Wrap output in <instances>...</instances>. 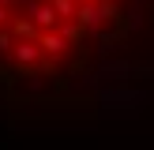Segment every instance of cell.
Instances as JSON below:
<instances>
[{"instance_id":"obj_4","label":"cell","mask_w":154,"mask_h":150,"mask_svg":"<svg viewBox=\"0 0 154 150\" xmlns=\"http://www.w3.org/2000/svg\"><path fill=\"white\" fill-rule=\"evenodd\" d=\"M30 15H34V22H38L42 30H53V26H57V19H60V15H57V8H53V0H49V4H38Z\"/></svg>"},{"instance_id":"obj_1","label":"cell","mask_w":154,"mask_h":150,"mask_svg":"<svg viewBox=\"0 0 154 150\" xmlns=\"http://www.w3.org/2000/svg\"><path fill=\"white\" fill-rule=\"evenodd\" d=\"M75 19H79L87 30H98L102 22H109V19H113V8H109V4H102V8H98V4H79Z\"/></svg>"},{"instance_id":"obj_6","label":"cell","mask_w":154,"mask_h":150,"mask_svg":"<svg viewBox=\"0 0 154 150\" xmlns=\"http://www.w3.org/2000/svg\"><path fill=\"white\" fill-rule=\"evenodd\" d=\"M15 34H19V38H34V22L19 19V22H15Z\"/></svg>"},{"instance_id":"obj_8","label":"cell","mask_w":154,"mask_h":150,"mask_svg":"<svg viewBox=\"0 0 154 150\" xmlns=\"http://www.w3.org/2000/svg\"><path fill=\"white\" fill-rule=\"evenodd\" d=\"M8 22V4H0V26Z\"/></svg>"},{"instance_id":"obj_3","label":"cell","mask_w":154,"mask_h":150,"mask_svg":"<svg viewBox=\"0 0 154 150\" xmlns=\"http://www.w3.org/2000/svg\"><path fill=\"white\" fill-rule=\"evenodd\" d=\"M11 56L19 60V64H38V56H42V45H30V38H23V41H15Z\"/></svg>"},{"instance_id":"obj_9","label":"cell","mask_w":154,"mask_h":150,"mask_svg":"<svg viewBox=\"0 0 154 150\" xmlns=\"http://www.w3.org/2000/svg\"><path fill=\"white\" fill-rule=\"evenodd\" d=\"M79 4H98V0H79Z\"/></svg>"},{"instance_id":"obj_5","label":"cell","mask_w":154,"mask_h":150,"mask_svg":"<svg viewBox=\"0 0 154 150\" xmlns=\"http://www.w3.org/2000/svg\"><path fill=\"white\" fill-rule=\"evenodd\" d=\"M53 8H57L60 19H72V15L79 11V4H75V0H53Z\"/></svg>"},{"instance_id":"obj_2","label":"cell","mask_w":154,"mask_h":150,"mask_svg":"<svg viewBox=\"0 0 154 150\" xmlns=\"http://www.w3.org/2000/svg\"><path fill=\"white\" fill-rule=\"evenodd\" d=\"M38 45H42V52H49V56H60V52H68V38L64 34H53V30H45V34H38Z\"/></svg>"},{"instance_id":"obj_7","label":"cell","mask_w":154,"mask_h":150,"mask_svg":"<svg viewBox=\"0 0 154 150\" xmlns=\"http://www.w3.org/2000/svg\"><path fill=\"white\" fill-rule=\"evenodd\" d=\"M11 49H15L11 34H8V30H0V52H11Z\"/></svg>"}]
</instances>
